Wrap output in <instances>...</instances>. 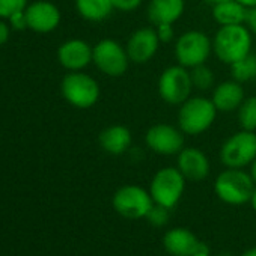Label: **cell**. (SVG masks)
<instances>
[{
	"mask_svg": "<svg viewBox=\"0 0 256 256\" xmlns=\"http://www.w3.org/2000/svg\"><path fill=\"white\" fill-rule=\"evenodd\" d=\"M252 50V35L247 26H220L212 40V52L226 65L247 56Z\"/></svg>",
	"mask_w": 256,
	"mask_h": 256,
	"instance_id": "1",
	"label": "cell"
},
{
	"mask_svg": "<svg viewBox=\"0 0 256 256\" xmlns=\"http://www.w3.org/2000/svg\"><path fill=\"white\" fill-rule=\"evenodd\" d=\"M218 256H232V254H229V253H220Z\"/></svg>",
	"mask_w": 256,
	"mask_h": 256,
	"instance_id": "37",
	"label": "cell"
},
{
	"mask_svg": "<svg viewBox=\"0 0 256 256\" xmlns=\"http://www.w3.org/2000/svg\"><path fill=\"white\" fill-rule=\"evenodd\" d=\"M256 184L250 174L242 169H226L214 181V192L220 200L229 205L250 202Z\"/></svg>",
	"mask_w": 256,
	"mask_h": 256,
	"instance_id": "3",
	"label": "cell"
},
{
	"mask_svg": "<svg viewBox=\"0 0 256 256\" xmlns=\"http://www.w3.org/2000/svg\"><path fill=\"white\" fill-rule=\"evenodd\" d=\"M100 146L112 156H120L132 146V132L124 125H110L100 133Z\"/></svg>",
	"mask_w": 256,
	"mask_h": 256,
	"instance_id": "19",
	"label": "cell"
},
{
	"mask_svg": "<svg viewBox=\"0 0 256 256\" xmlns=\"http://www.w3.org/2000/svg\"><path fill=\"white\" fill-rule=\"evenodd\" d=\"M244 89L240 82L228 80L217 84L212 90L211 101L214 102L217 112L228 113L232 110H238L241 102L244 101Z\"/></svg>",
	"mask_w": 256,
	"mask_h": 256,
	"instance_id": "17",
	"label": "cell"
},
{
	"mask_svg": "<svg viewBox=\"0 0 256 256\" xmlns=\"http://www.w3.org/2000/svg\"><path fill=\"white\" fill-rule=\"evenodd\" d=\"M28 0H0V18L10 20L16 12L26 10Z\"/></svg>",
	"mask_w": 256,
	"mask_h": 256,
	"instance_id": "25",
	"label": "cell"
},
{
	"mask_svg": "<svg viewBox=\"0 0 256 256\" xmlns=\"http://www.w3.org/2000/svg\"><path fill=\"white\" fill-rule=\"evenodd\" d=\"M174 24H158L156 26L157 35L160 38L162 42H169L174 38Z\"/></svg>",
	"mask_w": 256,
	"mask_h": 256,
	"instance_id": "29",
	"label": "cell"
},
{
	"mask_svg": "<svg viewBox=\"0 0 256 256\" xmlns=\"http://www.w3.org/2000/svg\"><path fill=\"white\" fill-rule=\"evenodd\" d=\"M250 175H252V178H253V181H254V184H256V158H254L253 163L250 164Z\"/></svg>",
	"mask_w": 256,
	"mask_h": 256,
	"instance_id": "33",
	"label": "cell"
},
{
	"mask_svg": "<svg viewBox=\"0 0 256 256\" xmlns=\"http://www.w3.org/2000/svg\"><path fill=\"white\" fill-rule=\"evenodd\" d=\"M112 204L119 216L132 220H139L146 218L154 205V200L151 193L140 186H124L116 190Z\"/></svg>",
	"mask_w": 256,
	"mask_h": 256,
	"instance_id": "6",
	"label": "cell"
},
{
	"mask_svg": "<svg viewBox=\"0 0 256 256\" xmlns=\"http://www.w3.org/2000/svg\"><path fill=\"white\" fill-rule=\"evenodd\" d=\"M8 22H10L11 28H12V29H16V30H24V29H28V18H26V12H24V10H23V11L16 12V14H14Z\"/></svg>",
	"mask_w": 256,
	"mask_h": 256,
	"instance_id": "28",
	"label": "cell"
},
{
	"mask_svg": "<svg viewBox=\"0 0 256 256\" xmlns=\"http://www.w3.org/2000/svg\"><path fill=\"white\" fill-rule=\"evenodd\" d=\"M160 38L157 35V30L152 28H142L132 34L126 42V54L130 58V62H134L138 65H144L150 62L160 47Z\"/></svg>",
	"mask_w": 256,
	"mask_h": 256,
	"instance_id": "12",
	"label": "cell"
},
{
	"mask_svg": "<svg viewBox=\"0 0 256 256\" xmlns=\"http://www.w3.org/2000/svg\"><path fill=\"white\" fill-rule=\"evenodd\" d=\"M211 52L212 41L199 30H188L182 34L175 44V58L178 65L190 70L205 64Z\"/></svg>",
	"mask_w": 256,
	"mask_h": 256,
	"instance_id": "7",
	"label": "cell"
},
{
	"mask_svg": "<svg viewBox=\"0 0 256 256\" xmlns=\"http://www.w3.org/2000/svg\"><path fill=\"white\" fill-rule=\"evenodd\" d=\"M246 16L247 8L238 4L236 0H228V2L212 6V18L218 26L242 24L246 22Z\"/></svg>",
	"mask_w": 256,
	"mask_h": 256,
	"instance_id": "21",
	"label": "cell"
},
{
	"mask_svg": "<svg viewBox=\"0 0 256 256\" xmlns=\"http://www.w3.org/2000/svg\"><path fill=\"white\" fill-rule=\"evenodd\" d=\"M184 10V0H150L148 18L154 26L174 24L182 17Z\"/></svg>",
	"mask_w": 256,
	"mask_h": 256,
	"instance_id": "18",
	"label": "cell"
},
{
	"mask_svg": "<svg viewBox=\"0 0 256 256\" xmlns=\"http://www.w3.org/2000/svg\"><path fill=\"white\" fill-rule=\"evenodd\" d=\"M58 60L68 71H82L92 62V47L83 40L65 41L58 48Z\"/></svg>",
	"mask_w": 256,
	"mask_h": 256,
	"instance_id": "14",
	"label": "cell"
},
{
	"mask_svg": "<svg viewBox=\"0 0 256 256\" xmlns=\"http://www.w3.org/2000/svg\"><path fill=\"white\" fill-rule=\"evenodd\" d=\"M216 116L217 108L211 100L205 96H190L180 106V130L188 136H199L214 124Z\"/></svg>",
	"mask_w": 256,
	"mask_h": 256,
	"instance_id": "2",
	"label": "cell"
},
{
	"mask_svg": "<svg viewBox=\"0 0 256 256\" xmlns=\"http://www.w3.org/2000/svg\"><path fill=\"white\" fill-rule=\"evenodd\" d=\"M241 256H256V247H252V248L246 250Z\"/></svg>",
	"mask_w": 256,
	"mask_h": 256,
	"instance_id": "36",
	"label": "cell"
},
{
	"mask_svg": "<svg viewBox=\"0 0 256 256\" xmlns=\"http://www.w3.org/2000/svg\"><path fill=\"white\" fill-rule=\"evenodd\" d=\"M202 241L188 229L174 228L163 236V246L172 256H194Z\"/></svg>",
	"mask_w": 256,
	"mask_h": 256,
	"instance_id": "16",
	"label": "cell"
},
{
	"mask_svg": "<svg viewBox=\"0 0 256 256\" xmlns=\"http://www.w3.org/2000/svg\"><path fill=\"white\" fill-rule=\"evenodd\" d=\"M169 211H170L169 208L162 206V205H158V204H154L152 208H151V211L148 212L146 218L150 220V223H151L152 226L162 228V226H164V224L169 222Z\"/></svg>",
	"mask_w": 256,
	"mask_h": 256,
	"instance_id": "26",
	"label": "cell"
},
{
	"mask_svg": "<svg viewBox=\"0 0 256 256\" xmlns=\"http://www.w3.org/2000/svg\"><path fill=\"white\" fill-rule=\"evenodd\" d=\"M62 96L76 108H89L100 100L98 82L83 71H70L60 83Z\"/></svg>",
	"mask_w": 256,
	"mask_h": 256,
	"instance_id": "4",
	"label": "cell"
},
{
	"mask_svg": "<svg viewBox=\"0 0 256 256\" xmlns=\"http://www.w3.org/2000/svg\"><path fill=\"white\" fill-rule=\"evenodd\" d=\"M193 89L190 71L181 65L166 68L158 78V94L162 100L172 106H181L190 98Z\"/></svg>",
	"mask_w": 256,
	"mask_h": 256,
	"instance_id": "10",
	"label": "cell"
},
{
	"mask_svg": "<svg viewBox=\"0 0 256 256\" xmlns=\"http://www.w3.org/2000/svg\"><path fill=\"white\" fill-rule=\"evenodd\" d=\"M256 158L254 132L241 130L232 134L220 150V160L229 169H242Z\"/></svg>",
	"mask_w": 256,
	"mask_h": 256,
	"instance_id": "8",
	"label": "cell"
},
{
	"mask_svg": "<svg viewBox=\"0 0 256 256\" xmlns=\"http://www.w3.org/2000/svg\"><path fill=\"white\" fill-rule=\"evenodd\" d=\"M246 26L247 29L256 35V6L254 8H248L247 10V16H246Z\"/></svg>",
	"mask_w": 256,
	"mask_h": 256,
	"instance_id": "30",
	"label": "cell"
},
{
	"mask_svg": "<svg viewBox=\"0 0 256 256\" xmlns=\"http://www.w3.org/2000/svg\"><path fill=\"white\" fill-rule=\"evenodd\" d=\"M92 62L102 74L108 77H120L128 70L130 58L118 41L106 38L92 47Z\"/></svg>",
	"mask_w": 256,
	"mask_h": 256,
	"instance_id": "9",
	"label": "cell"
},
{
	"mask_svg": "<svg viewBox=\"0 0 256 256\" xmlns=\"http://www.w3.org/2000/svg\"><path fill=\"white\" fill-rule=\"evenodd\" d=\"M238 4H241L242 6H246L247 10L248 8H254L256 6V0H236Z\"/></svg>",
	"mask_w": 256,
	"mask_h": 256,
	"instance_id": "32",
	"label": "cell"
},
{
	"mask_svg": "<svg viewBox=\"0 0 256 256\" xmlns=\"http://www.w3.org/2000/svg\"><path fill=\"white\" fill-rule=\"evenodd\" d=\"M250 204H252V208L256 211V187H254L253 194H252V198H250Z\"/></svg>",
	"mask_w": 256,
	"mask_h": 256,
	"instance_id": "35",
	"label": "cell"
},
{
	"mask_svg": "<svg viewBox=\"0 0 256 256\" xmlns=\"http://www.w3.org/2000/svg\"><path fill=\"white\" fill-rule=\"evenodd\" d=\"M146 146L160 156H178L184 150V133L169 124H156L145 134Z\"/></svg>",
	"mask_w": 256,
	"mask_h": 256,
	"instance_id": "11",
	"label": "cell"
},
{
	"mask_svg": "<svg viewBox=\"0 0 256 256\" xmlns=\"http://www.w3.org/2000/svg\"><path fill=\"white\" fill-rule=\"evenodd\" d=\"M190 77H192L193 88H196L199 90H208V89H211L214 86V82H216L214 72L205 64L192 68Z\"/></svg>",
	"mask_w": 256,
	"mask_h": 256,
	"instance_id": "24",
	"label": "cell"
},
{
	"mask_svg": "<svg viewBox=\"0 0 256 256\" xmlns=\"http://www.w3.org/2000/svg\"><path fill=\"white\" fill-rule=\"evenodd\" d=\"M229 66H230L234 80H236L240 83L250 82V80L256 78V54L248 53L247 56H244L242 59L236 60L235 64H232Z\"/></svg>",
	"mask_w": 256,
	"mask_h": 256,
	"instance_id": "22",
	"label": "cell"
},
{
	"mask_svg": "<svg viewBox=\"0 0 256 256\" xmlns=\"http://www.w3.org/2000/svg\"><path fill=\"white\" fill-rule=\"evenodd\" d=\"M176 168L187 181L199 182L210 175L208 157L198 148H184L176 158Z\"/></svg>",
	"mask_w": 256,
	"mask_h": 256,
	"instance_id": "15",
	"label": "cell"
},
{
	"mask_svg": "<svg viewBox=\"0 0 256 256\" xmlns=\"http://www.w3.org/2000/svg\"><path fill=\"white\" fill-rule=\"evenodd\" d=\"M28 18V29L36 34H50L60 24V11L59 8L47 2V0H36L24 10Z\"/></svg>",
	"mask_w": 256,
	"mask_h": 256,
	"instance_id": "13",
	"label": "cell"
},
{
	"mask_svg": "<svg viewBox=\"0 0 256 256\" xmlns=\"http://www.w3.org/2000/svg\"><path fill=\"white\" fill-rule=\"evenodd\" d=\"M78 16L90 23H100L108 18L113 12L112 0H76Z\"/></svg>",
	"mask_w": 256,
	"mask_h": 256,
	"instance_id": "20",
	"label": "cell"
},
{
	"mask_svg": "<svg viewBox=\"0 0 256 256\" xmlns=\"http://www.w3.org/2000/svg\"><path fill=\"white\" fill-rule=\"evenodd\" d=\"M10 35H11V28L8 26V23L4 22V18H0V46L8 42Z\"/></svg>",
	"mask_w": 256,
	"mask_h": 256,
	"instance_id": "31",
	"label": "cell"
},
{
	"mask_svg": "<svg viewBox=\"0 0 256 256\" xmlns=\"http://www.w3.org/2000/svg\"><path fill=\"white\" fill-rule=\"evenodd\" d=\"M186 178L178 170V168H163L160 169L150 186V193L154 204L172 210L182 198L186 190Z\"/></svg>",
	"mask_w": 256,
	"mask_h": 256,
	"instance_id": "5",
	"label": "cell"
},
{
	"mask_svg": "<svg viewBox=\"0 0 256 256\" xmlns=\"http://www.w3.org/2000/svg\"><path fill=\"white\" fill-rule=\"evenodd\" d=\"M204 2H206V4L211 5V6H216V5H218V4L228 2V0H204Z\"/></svg>",
	"mask_w": 256,
	"mask_h": 256,
	"instance_id": "34",
	"label": "cell"
},
{
	"mask_svg": "<svg viewBox=\"0 0 256 256\" xmlns=\"http://www.w3.org/2000/svg\"><path fill=\"white\" fill-rule=\"evenodd\" d=\"M238 122L241 130L256 132V96L246 98L238 107Z\"/></svg>",
	"mask_w": 256,
	"mask_h": 256,
	"instance_id": "23",
	"label": "cell"
},
{
	"mask_svg": "<svg viewBox=\"0 0 256 256\" xmlns=\"http://www.w3.org/2000/svg\"><path fill=\"white\" fill-rule=\"evenodd\" d=\"M112 2L114 10L122 12H132L142 5L144 0H112Z\"/></svg>",
	"mask_w": 256,
	"mask_h": 256,
	"instance_id": "27",
	"label": "cell"
}]
</instances>
